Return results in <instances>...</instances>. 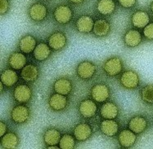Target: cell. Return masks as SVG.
I'll list each match as a JSON object with an SVG mask.
<instances>
[{
    "label": "cell",
    "mask_w": 153,
    "mask_h": 149,
    "mask_svg": "<svg viewBox=\"0 0 153 149\" xmlns=\"http://www.w3.org/2000/svg\"><path fill=\"white\" fill-rule=\"evenodd\" d=\"M62 138V134L59 131L55 128H50L45 131L44 134V141L47 146L53 145H59L60 139Z\"/></svg>",
    "instance_id": "29"
},
{
    "label": "cell",
    "mask_w": 153,
    "mask_h": 149,
    "mask_svg": "<svg viewBox=\"0 0 153 149\" xmlns=\"http://www.w3.org/2000/svg\"><path fill=\"white\" fill-rule=\"evenodd\" d=\"M29 17L34 22H41L48 16V8L44 4L35 3L30 7L28 10Z\"/></svg>",
    "instance_id": "7"
},
{
    "label": "cell",
    "mask_w": 153,
    "mask_h": 149,
    "mask_svg": "<svg viewBox=\"0 0 153 149\" xmlns=\"http://www.w3.org/2000/svg\"><path fill=\"white\" fill-rule=\"evenodd\" d=\"M19 80V76L15 69L7 68L1 73V81L6 87H13L15 86Z\"/></svg>",
    "instance_id": "26"
},
{
    "label": "cell",
    "mask_w": 153,
    "mask_h": 149,
    "mask_svg": "<svg viewBox=\"0 0 153 149\" xmlns=\"http://www.w3.org/2000/svg\"><path fill=\"white\" fill-rule=\"evenodd\" d=\"M139 76L134 70H126L122 73L120 78L121 86L128 90H135L139 86Z\"/></svg>",
    "instance_id": "2"
},
{
    "label": "cell",
    "mask_w": 153,
    "mask_h": 149,
    "mask_svg": "<svg viewBox=\"0 0 153 149\" xmlns=\"http://www.w3.org/2000/svg\"><path fill=\"white\" fill-rule=\"evenodd\" d=\"M54 19L60 25H67L71 22L73 17V11L71 7L66 4L57 6L53 12Z\"/></svg>",
    "instance_id": "5"
},
{
    "label": "cell",
    "mask_w": 153,
    "mask_h": 149,
    "mask_svg": "<svg viewBox=\"0 0 153 149\" xmlns=\"http://www.w3.org/2000/svg\"><path fill=\"white\" fill-rule=\"evenodd\" d=\"M37 46V41L32 35H25L21 38L19 42V49L22 53L30 54L34 51Z\"/></svg>",
    "instance_id": "21"
},
{
    "label": "cell",
    "mask_w": 153,
    "mask_h": 149,
    "mask_svg": "<svg viewBox=\"0 0 153 149\" xmlns=\"http://www.w3.org/2000/svg\"><path fill=\"white\" fill-rule=\"evenodd\" d=\"M120 126L117 121H114V119H104V121L101 122L100 130L103 134L107 137L116 136L119 131Z\"/></svg>",
    "instance_id": "16"
},
{
    "label": "cell",
    "mask_w": 153,
    "mask_h": 149,
    "mask_svg": "<svg viewBox=\"0 0 153 149\" xmlns=\"http://www.w3.org/2000/svg\"><path fill=\"white\" fill-rule=\"evenodd\" d=\"M70 3H71L72 4H75V5H79L85 2V0H69Z\"/></svg>",
    "instance_id": "36"
},
{
    "label": "cell",
    "mask_w": 153,
    "mask_h": 149,
    "mask_svg": "<svg viewBox=\"0 0 153 149\" xmlns=\"http://www.w3.org/2000/svg\"><path fill=\"white\" fill-rule=\"evenodd\" d=\"M120 5L124 8H131L135 6L137 0H118Z\"/></svg>",
    "instance_id": "34"
},
{
    "label": "cell",
    "mask_w": 153,
    "mask_h": 149,
    "mask_svg": "<svg viewBox=\"0 0 153 149\" xmlns=\"http://www.w3.org/2000/svg\"><path fill=\"white\" fill-rule=\"evenodd\" d=\"M111 90L107 85L104 83L95 84L90 90V96L94 101L103 103L109 99Z\"/></svg>",
    "instance_id": "6"
},
{
    "label": "cell",
    "mask_w": 153,
    "mask_h": 149,
    "mask_svg": "<svg viewBox=\"0 0 153 149\" xmlns=\"http://www.w3.org/2000/svg\"><path fill=\"white\" fill-rule=\"evenodd\" d=\"M26 57L24 54L21 52H13L9 56L8 64L10 67L15 70L22 69L26 65Z\"/></svg>",
    "instance_id": "27"
},
{
    "label": "cell",
    "mask_w": 153,
    "mask_h": 149,
    "mask_svg": "<svg viewBox=\"0 0 153 149\" xmlns=\"http://www.w3.org/2000/svg\"><path fill=\"white\" fill-rule=\"evenodd\" d=\"M48 44L53 51H59L66 46L67 37L66 34L62 32H55L49 36L48 39Z\"/></svg>",
    "instance_id": "10"
},
{
    "label": "cell",
    "mask_w": 153,
    "mask_h": 149,
    "mask_svg": "<svg viewBox=\"0 0 153 149\" xmlns=\"http://www.w3.org/2000/svg\"><path fill=\"white\" fill-rule=\"evenodd\" d=\"M20 143V139L17 134L13 132L6 133L3 136L1 137L0 145L3 148L14 149L18 147Z\"/></svg>",
    "instance_id": "25"
},
{
    "label": "cell",
    "mask_w": 153,
    "mask_h": 149,
    "mask_svg": "<svg viewBox=\"0 0 153 149\" xmlns=\"http://www.w3.org/2000/svg\"><path fill=\"white\" fill-rule=\"evenodd\" d=\"M141 98L143 101L149 104H153V86L147 85L141 90Z\"/></svg>",
    "instance_id": "31"
},
{
    "label": "cell",
    "mask_w": 153,
    "mask_h": 149,
    "mask_svg": "<svg viewBox=\"0 0 153 149\" xmlns=\"http://www.w3.org/2000/svg\"><path fill=\"white\" fill-rule=\"evenodd\" d=\"M100 114L104 119H116L119 115V108L114 102H106L100 109Z\"/></svg>",
    "instance_id": "19"
},
{
    "label": "cell",
    "mask_w": 153,
    "mask_h": 149,
    "mask_svg": "<svg viewBox=\"0 0 153 149\" xmlns=\"http://www.w3.org/2000/svg\"><path fill=\"white\" fill-rule=\"evenodd\" d=\"M30 117V111L27 106L23 103L14 107L11 111V119L16 124L26 123Z\"/></svg>",
    "instance_id": "4"
},
{
    "label": "cell",
    "mask_w": 153,
    "mask_h": 149,
    "mask_svg": "<svg viewBox=\"0 0 153 149\" xmlns=\"http://www.w3.org/2000/svg\"><path fill=\"white\" fill-rule=\"evenodd\" d=\"M94 26V21L93 18L89 16L85 15L77 19L75 22V28L77 31L81 34H89L93 31Z\"/></svg>",
    "instance_id": "14"
},
{
    "label": "cell",
    "mask_w": 153,
    "mask_h": 149,
    "mask_svg": "<svg viewBox=\"0 0 153 149\" xmlns=\"http://www.w3.org/2000/svg\"><path fill=\"white\" fill-rule=\"evenodd\" d=\"M123 61L119 56H113L107 59L103 65V71L108 77L115 78L123 70Z\"/></svg>",
    "instance_id": "1"
},
{
    "label": "cell",
    "mask_w": 153,
    "mask_h": 149,
    "mask_svg": "<svg viewBox=\"0 0 153 149\" xmlns=\"http://www.w3.org/2000/svg\"><path fill=\"white\" fill-rule=\"evenodd\" d=\"M53 89L56 93L61 94L63 95H69L73 90V83L68 78H58L54 82Z\"/></svg>",
    "instance_id": "15"
},
{
    "label": "cell",
    "mask_w": 153,
    "mask_h": 149,
    "mask_svg": "<svg viewBox=\"0 0 153 149\" xmlns=\"http://www.w3.org/2000/svg\"><path fill=\"white\" fill-rule=\"evenodd\" d=\"M0 85H1V89H0V93L1 94H3V90H4V84L1 81V83H0Z\"/></svg>",
    "instance_id": "37"
},
{
    "label": "cell",
    "mask_w": 153,
    "mask_h": 149,
    "mask_svg": "<svg viewBox=\"0 0 153 149\" xmlns=\"http://www.w3.org/2000/svg\"><path fill=\"white\" fill-rule=\"evenodd\" d=\"M10 4L8 0H0V15H5L9 10Z\"/></svg>",
    "instance_id": "33"
},
{
    "label": "cell",
    "mask_w": 153,
    "mask_h": 149,
    "mask_svg": "<svg viewBox=\"0 0 153 149\" xmlns=\"http://www.w3.org/2000/svg\"><path fill=\"white\" fill-rule=\"evenodd\" d=\"M144 37L148 40H153V23H149L143 28Z\"/></svg>",
    "instance_id": "32"
},
{
    "label": "cell",
    "mask_w": 153,
    "mask_h": 149,
    "mask_svg": "<svg viewBox=\"0 0 153 149\" xmlns=\"http://www.w3.org/2000/svg\"><path fill=\"white\" fill-rule=\"evenodd\" d=\"M133 25L137 29H143L150 23V16L145 11H137L131 16Z\"/></svg>",
    "instance_id": "22"
},
{
    "label": "cell",
    "mask_w": 153,
    "mask_h": 149,
    "mask_svg": "<svg viewBox=\"0 0 153 149\" xmlns=\"http://www.w3.org/2000/svg\"><path fill=\"white\" fill-rule=\"evenodd\" d=\"M73 134L79 142H85L93 134V129L88 123H79L74 129Z\"/></svg>",
    "instance_id": "12"
},
{
    "label": "cell",
    "mask_w": 153,
    "mask_h": 149,
    "mask_svg": "<svg viewBox=\"0 0 153 149\" xmlns=\"http://www.w3.org/2000/svg\"><path fill=\"white\" fill-rule=\"evenodd\" d=\"M128 127L136 134L144 132L147 127V121L143 116H135L128 121Z\"/></svg>",
    "instance_id": "17"
},
{
    "label": "cell",
    "mask_w": 153,
    "mask_h": 149,
    "mask_svg": "<svg viewBox=\"0 0 153 149\" xmlns=\"http://www.w3.org/2000/svg\"><path fill=\"white\" fill-rule=\"evenodd\" d=\"M151 10H152V12L153 13V1L152 2V3H151Z\"/></svg>",
    "instance_id": "38"
},
{
    "label": "cell",
    "mask_w": 153,
    "mask_h": 149,
    "mask_svg": "<svg viewBox=\"0 0 153 149\" xmlns=\"http://www.w3.org/2000/svg\"><path fill=\"white\" fill-rule=\"evenodd\" d=\"M97 71L95 64L89 60H85L79 64L76 67V74L82 80H89L94 77Z\"/></svg>",
    "instance_id": "3"
},
{
    "label": "cell",
    "mask_w": 153,
    "mask_h": 149,
    "mask_svg": "<svg viewBox=\"0 0 153 149\" xmlns=\"http://www.w3.org/2000/svg\"><path fill=\"white\" fill-rule=\"evenodd\" d=\"M111 29L110 23L105 19H98L94 22L93 32L98 37H105L110 34Z\"/></svg>",
    "instance_id": "23"
},
{
    "label": "cell",
    "mask_w": 153,
    "mask_h": 149,
    "mask_svg": "<svg viewBox=\"0 0 153 149\" xmlns=\"http://www.w3.org/2000/svg\"><path fill=\"white\" fill-rule=\"evenodd\" d=\"M40 74V71L34 65H26L22 69L21 77L26 82H34Z\"/></svg>",
    "instance_id": "18"
},
{
    "label": "cell",
    "mask_w": 153,
    "mask_h": 149,
    "mask_svg": "<svg viewBox=\"0 0 153 149\" xmlns=\"http://www.w3.org/2000/svg\"><path fill=\"white\" fill-rule=\"evenodd\" d=\"M7 131V126L3 121H0V136H3Z\"/></svg>",
    "instance_id": "35"
},
{
    "label": "cell",
    "mask_w": 153,
    "mask_h": 149,
    "mask_svg": "<svg viewBox=\"0 0 153 149\" xmlns=\"http://www.w3.org/2000/svg\"><path fill=\"white\" fill-rule=\"evenodd\" d=\"M75 146V138L68 134H63L59 142V148L62 149H72Z\"/></svg>",
    "instance_id": "30"
},
{
    "label": "cell",
    "mask_w": 153,
    "mask_h": 149,
    "mask_svg": "<svg viewBox=\"0 0 153 149\" xmlns=\"http://www.w3.org/2000/svg\"><path fill=\"white\" fill-rule=\"evenodd\" d=\"M116 10L114 0H99L97 4V12L102 16H111Z\"/></svg>",
    "instance_id": "28"
},
{
    "label": "cell",
    "mask_w": 153,
    "mask_h": 149,
    "mask_svg": "<svg viewBox=\"0 0 153 149\" xmlns=\"http://www.w3.org/2000/svg\"><path fill=\"white\" fill-rule=\"evenodd\" d=\"M142 43V35L136 29H129L124 35V43L126 47L134 48Z\"/></svg>",
    "instance_id": "20"
},
{
    "label": "cell",
    "mask_w": 153,
    "mask_h": 149,
    "mask_svg": "<svg viewBox=\"0 0 153 149\" xmlns=\"http://www.w3.org/2000/svg\"><path fill=\"white\" fill-rule=\"evenodd\" d=\"M13 98L19 103H27L32 98V90L25 84H20L13 90Z\"/></svg>",
    "instance_id": "9"
},
{
    "label": "cell",
    "mask_w": 153,
    "mask_h": 149,
    "mask_svg": "<svg viewBox=\"0 0 153 149\" xmlns=\"http://www.w3.org/2000/svg\"><path fill=\"white\" fill-rule=\"evenodd\" d=\"M52 54V49L49 45L45 43H40L37 44L35 49L33 51L34 58L38 61H44L50 57Z\"/></svg>",
    "instance_id": "24"
},
{
    "label": "cell",
    "mask_w": 153,
    "mask_h": 149,
    "mask_svg": "<svg viewBox=\"0 0 153 149\" xmlns=\"http://www.w3.org/2000/svg\"><path fill=\"white\" fill-rule=\"evenodd\" d=\"M48 105L53 111L61 112L66 109L68 105V99L66 95L58 93L53 94L48 99Z\"/></svg>",
    "instance_id": "11"
},
{
    "label": "cell",
    "mask_w": 153,
    "mask_h": 149,
    "mask_svg": "<svg viewBox=\"0 0 153 149\" xmlns=\"http://www.w3.org/2000/svg\"><path fill=\"white\" fill-rule=\"evenodd\" d=\"M120 145L125 148H129L135 144L137 141V135L131 130H123L118 135Z\"/></svg>",
    "instance_id": "13"
},
{
    "label": "cell",
    "mask_w": 153,
    "mask_h": 149,
    "mask_svg": "<svg viewBox=\"0 0 153 149\" xmlns=\"http://www.w3.org/2000/svg\"><path fill=\"white\" fill-rule=\"evenodd\" d=\"M97 112V105L94 99H84L79 105V112L85 119L94 117Z\"/></svg>",
    "instance_id": "8"
}]
</instances>
